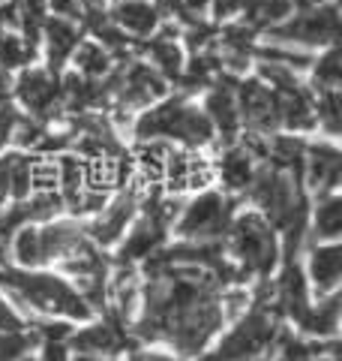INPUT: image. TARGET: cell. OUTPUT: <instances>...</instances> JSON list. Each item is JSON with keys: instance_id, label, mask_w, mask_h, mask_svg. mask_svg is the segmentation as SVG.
<instances>
[{"instance_id": "obj_1", "label": "cell", "mask_w": 342, "mask_h": 361, "mask_svg": "<svg viewBox=\"0 0 342 361\" xmlns=\"http://www.w3.org/2000/svg\"><path fill=\"white\" fill-rule=\"evenodd\" d=\"M4 283L15 292L21 301L42 313H61L70 319H87L90 304L82 298V292L72 289L66 280L51 274H21V271H4Z\"/></svg>"}, {"instance_id": "obj_2", "label": "cell", "mask_w": 342, "mask_h": 361, "mask_svg": "<svg viewBox=\"0 0 342 361\" xmlns=\"http://www.w3.org/2000/svg\"><path fill=\"white\" fill-rule=\"evenodd\" d=\"M228 235H232V250L241 259L243 271L267 277L279 259L273 226L265 217H258V214H241L228 226Z\"/></svg>"}, {"instance_id": "obj_3", "label": "cell", "mask_w": 342, "mask_h": 361, "mask_svg": "<svg viewBox=\"0 0 342 361\" xmlns=\"http://www.w3.org/2000/svg\"><path fill=\"white\" fill-rule=\"evenodd\" d=\"M273 337H277L273 313L265 304H255V310L246 313L234 325V331L216 346L213 361H255L267 346H273Z\"/></svg>"}, {"instance_id": "obj_4", "label": "cell", "mask_w": 342, "mask_h": 361, "mask_svg": "<svg viewBox=\"0 0 342 361\" xmlns=\"http://www.w3.org/2000/svg\"><path fill=\"white\" fill-rule=\"evenodd\" d=\"M232 226V205L220 193H204L196 202H189L184 217L177 223V232L189 241H216L228 235Z\"/></svg>"}, {"instance_id": "obj_5", "label": "cell", "mask_w": 342, "mask_h": 361, "mask_svg": "<svg viewBox=\"0 0 342 361\" xmlns=\"http://www.w3.org/2000/svg\"><path fill=\"white\" fill-rule=\"evenodd\" d=\"M339 16L334 4H318L310 9H300V16L289 25L277 27V42H303V45H327L336 39Z\"/></svg>"}, {"instance_id": "obj_6", "label": "cell", "mask_w": 342, "mask_h": 361, "mask_svg": "<svg viewBox=\"0 0 342 361\" xmlns=\"http://www.w3.org/2000/svg\"><path fill=\"white\" fill-rule=\"evenodd\" d=\"M15 94L33 118H54L61 109V78L49 70H25L15 82Z\"/></svg>"}, {"instance_id": "obj_7", "label": "cell", "mask_w": 342, "mask_h": 361, "mask_svg": "<svg viewBox=\"0 0 342 361\" xmlns=\"http://www.w3.org/2000/svg\"><path fill=\"white\" fill-rule=\"evenodd\" d=\"M234 99H237V111H241V118L249 123V127H253V133L265 135V133L279 127L277 103H273V90L265 82H258V78L241 82Z\"/></svg>"}, {"instance_id": "obj_8", "label": "cell", "mask_w": 342, "mask_h": 361, "mask_svg": "<svg viewBox=\"0 0 342 361\" xmlns=\"http://www.w3.org/2000/svg\"><path fill=\"white\" fill-rule=\"evenodd\" d=\"M270 90H273V103H277L279 127H289V130L315 127V106L300 82H289V85H279Z\"/></svg>"}, {"instance_id": "obj_9", "label": "cell", "mask_w": 342, "mask_h": 361, "mask_svg": "<svg viewBox=\"0 0 342 361\" xmlns=\"http://www.w3.org/2000/svg\"><path fill=\"white\" fill-rule=\"evenodd\" d=\"M303 166H306V178H310L312 190H318V196H327L339 184L342 160L334 145H312V148H306Z\"/></svg>"}, {"instance_id": "obj_10", "label": "cell", "mask_w": 342, "mask_h": 361, "mask_svg": "<svg viewBox=\"0 0 342 361\" xmlns=\"http://www.w3.org/2000/svg\"><path fill=\"white\" fill-rule=\"evenodd\" d=\"M204 115L210 118L213 130H220L225 135V142H232L237 130H241V111H237V99H234V87L232 85H216L208 99H204Z\"/></svg>"}, {"instance_id": "obj_11", "label": "cell", "mask_w": 342, "mask_h": 361, "mask_svg": "<svg viewBox=\"0 0 342 361\" xmlns=\"http://www.w3.org/2000/svg\"><path fill=\"white\" fill-rule=\"evenodd\" d=\"M163 238H165V223L151 217V214H144V220L132 226L129 238L120 247V262H135V259L156 253V247L163 244Z\"/></svg>"}, {"instance_id": "obj_12", "label": "cell", "mask_w": 342, "mask_h": 361, "mask_svg": "<svg viewBox=\"0 0 342 361\" xmlns=\"http://www.w3.org/2000/svg\"><path fill=\"white\" fill-rule=\"evenodd\" d=\"M132 214H135V193L120 196L114 205H108L102 211V217L94 226H90V238L102 247L114 244L123 235V229H127V223L132 220Z\"/></svg>"}, {"instance_id": "obj_13", "label": "cell", "mask_w": 342, "mask_h": 361, "mask_svg": "<svg viewBox=\"0 0 342 361\" xmlns=\"http://www.w3.org/2000/svg\"><path fill=\"white\" fill-rule=\"evenodd\" d=\"M277 301L285 310V316H291V319H298V322L306 313V307H310V289H306V280L300 274L298 262H285L279 286H277Z\"/></svg>"}, {"instance_id": "obj_14", "label": "cell", "mask_w": 342, "mask_h": 361, "mask_svg": "<svg viewBox=\"0 0 342 361\" xmlns=\"http://www.w3.org/2000/svg\"><path fill=\"white\" fill-rule=\"evenodd\" d=\"M213 123L204 111L186 106L180 99V106L175 111V123H171V135L168 139H180L184 145H208L213 139Z\"/></svg>"}, {"instance_id": "obj_15", "label": "cell", "mask_w": 342, "mask_h": 361, "mask_svg": "<svg viewBox=\"0 0 342 361\" xmlns=\"http://www.w3.org/2000/svg\"><path fill=\"white\" fill-rule=\"evenodd\" d=\"M111 21L120 30L147 37V33H156V27H159V6L147 4V0H120Z\"/></svg>"}, {"instance_id": "obj_16", "label": "cell", "mask_w": 342, "mask_h": 361, "mask_svg": "<svg viewBox=\"0 0 342 361\" xmlns=\"http://www.w3.org/2000/svg\"><path fill=\"white\" fill-rule=\"evenodd\" d=\"M42 30H45V42H49V66L57 70L75 51L82 37H78V27L72 25V18H61V16L45 18Z\"/></svg>"}, {"instance_id": "obj_17", "label": "cell", "mask_w": 342, "mask_h": 361, "mask_svg": "<svg viewBox=\"0 0 342 361\" xmlns=\"http://www.w3.org/2000/svg\"><path fill=\"white\" fill-rule=\"evenodd\" d=\"M37 157L27 154H6L0 160V202L6 196L25 199L30 193V169Z\"/></svg>"}, {"instance_id": "obj_18", "label": "cell", "mask_w": 342, "mask_h": 361, "mask_svg": "<svg viewBox=\"0 0 342 361\" xmlns=\"http://www.w3.org/2000/svg\"><path fill=\"white\" fill-rule=\"evenodd\" d=\"M120 325H123V322H118V319L90 325V329L72 334V343H75V349H78L82 355H102V353L108 355V353H118V346H120V341H123Z\"/></svg>"}, {"instance_id": "obj_19", "label": "cell", "mask_w": 342, "mask_h": 361, "mask_svg": "<svg viewBox=\"0 0 342 361\" xmlns=\"http://www.w3.org/2000/svg\"><path fill=\"white\" fill-rule=\"evenodd\" d=\"M39 241H42V256L49 259H66L72 250L84 244V232L75 223H51L39 229Z\"/></svg>"}, {"instance_id": "obj_20", "label": "cell", "mask_w": 342, "mask_h": 361, "mask_svg": "<svg viewBox=\"0 0 342 361\" xmlns=\"http://www.w3.org/2000/svg\"><path fill=\"white\" fill-rule=\"evenodd\" d=\"M294 0H243V25L246 27H277L282 21H289L294 13Z\"/></svg>"}, {"instance_id": "obj_21", "label": "cell", "mask_w": 342, "mask_h": 361, "mask_svg": "<svg viewBox=\"0 0 342 361\" xmlns=\"http://www.w3.org/2000/svg\"><path fill=\"white\" fill-rule=\"evenodd\" d=\"M339 274H342V250L339 244H324V247H315L312 256H310V277L318 292H330L339 283Z\"/></svg>"}, {"instance_id": "obj_22", "label": "cell", "mask_w": 342, "mask_h": 361, "mask_svg": "<svg viewBox=\"0 0 342 361\" xmlns=\"http://www.w3.org/2000/svg\"><path fill=\"white\" fill-rule=\"evenodd\" d=\"M300 329L312 337H334L339 329V295H330L318 307H306L300 316Z\"/></svg>"}, {"instance_id": "obj_23", "label": "cell", "mask_w": 342, "mask_h": 361, "mask_svg": "<svg viewBox=\"0 0 342 361\" xmlns=\"http://www.w3.org/2000/svg\"><path fill=\"white\" fill-rule=\"evenodd\" d=\"M147 54H151V61L163 70L165 75H180L184 73V51H180V45L175 42V37H171V30H159L156 37L147 42Z\"/></svg>"}, {"instance_id": "obj_24", "label": "cell", "mask_w": 342, "mask_h": 361, "mask_svg": "<svg viewBox=\"0 0 342 361\" xmlns=\"http://www.w3.org/2000/svg\"><path fill=\"white\" fill-rule=\"evenodd\" d=\"M303 151H306V145L300 139H294V135H277L267 145V157L273 160V166L289 175H298L303 169Z\"/></svg>"}, {"instance_id": "obj_25", "label": "cell", "mask_w": 342, "mask_h": 361, "mask_svg": "<svg viewBox=\"0 0 342 361\" xmlns=\"http://www.w3.org/2000/svg\"><path fill=\"white\" fill-rule=\"evenodd\" d=\"M220 172H222V180L228 190H249V184H253V154L246 151H228L222 157L220 163Z\"/></svg>"}, {"instance_id": "obj_26", "label": "cell", "mask_w": 342, "mask_h": 361, "mask_svg": "<svg viewBox=\"0 0 342 361\" xmlns=\"http://www.w3.org/2000/svg\"><path fill=\"white\" fill-rule=\"evenodd\" d=\"M72 54H75V70L84 78H99L111 70V58L99 42H78Z\"/></svg>"}, {"instance_id": "obj_27", "label": "cell", "mask_w": 342, "mask_h": 361, "mask_svg": "<svg viewBox=\"0 0 342 361\" xmlns=\"http://www.w3.org/2000/svg\"><path fill=\"white\" fill-rule=\"evenodd\" d=\"M9 253L15 256L18 265L25 268H33V265H42L45 256H42V241H39V229H33V226H25L21 232L13 235V241H9Z\"/></svg>"}, {"instance_id": "obj_28", "label": "cell", "mask_w": 342, "mask_h": 361, "mask_svg": "<svg viewBox=\"0 0 342 361\" xmlns=\"http://www.w3.org/2000/svg\"><path fill=\"white\" fill-rule=\"evenodd\" d=\"M339 226H342V199L327 193L322 196V205L315 211V238L322 241H334L339 235Z\"/></svg>"}, {"instance_id": "obj_29", "label": "cell", "mask_w": 342, "mask_h": 361, "mask_svg": "<svg viewBox=\"0 0 342 361\" xmlns=\"http://www.w3.org/2000/svg\"><path fill=\"white\" fill-rule=\"evenodd\" d=\"M27 54H33L30 45L21 37H15L9 27L0 25V66H4V70H15V66L27 61Z\"/></svg>"}, {"instance_id": "obj_30", "label": "cell", "mask_w": 342, "mask_h": 361, "mask_svg": "<svg viewBox=\"0 0 342 361\" xmlns=\"http://www.w3.org/2000/svg\"><path fill=\"white\" fill-rule=\"evenodd\" d=\"M342 97L336 87H322V94H318V106H315V121L324 123L327 133H339V118H342Z\"/></svg>"}, {"instance_id": "obj_31", "label": "cell", "mask_w": 342, "mask_h": 361, "mask_svg": "<svg viewBox=\"0 0 342 361\" xmlns=\"http://www.w3.org/2000/svg\"><path fill=\"white\" fill-rule=\"evenodd\" d=\"M33 343V334L21 331H0V361H21L27 358V349Z\"/></svg>"}, {"instance_id": "obj_32", "label": "cell", "mask_w": 342, "mask_h": 361, "mask_svg": "<svg viewBox=\"0 0 342 361\" xmlns=\"http://www.w3.org/2000/svg\"><path fill=\"white\" fill-rule=\"evenodd\" d=\"M315 85L318 87H336L339 85V51L330 49L322 61L315 63Z\"/></svg>"}, {"instance_id": "obj_33", "label": "cell", "mask_w": 342, "mask_h": 361, "mask_svg": "<svg viewBox=\"0 0 342 361\" xmlns=\"http://www.w3.org/2000/svg\"><path fill=\"white\" fill-rule=\"evenodd\" d=\"M21 329H25V325H21V316L0 298V331H21Z\"/></svg>"}, {"instance_id": "obj_34", "label": "cell", "mask_w": 342, "mask_h": 361, "mask_svg": "<svg viewBox=\"0 0 342 361\" xmlns=\"http://www.w3.org/2000/svg\"><path fill=\"white\" fill-rule=\"evenodd\" d=\"M39 334L45 337V341L61 343V341H66V337H72V329H70V325H63V322H42Z\"/></svg>"}, {"instance_id": "obj_35", "label": "cell", "mask_w": 342, "mask_h": 361, "mask_svg": "<svg viewBox=\"0 0 342 361\" xmlns=\"http://www.w3.org/2000/svg\"><path fill=\"white\" fill-rule=\"evenodd\" d=\"M15 121H18V115L9 106H0V148L6 145V139L13 135V127H15Z\"/></svg>"}, {"instance_id": "obj_36", "label": "cell", "mask_w": 342, "mask_h": 361, "mask_svg": "<svg viewBox=\"0 0 342 361\" xmlns=\"http://www.w3.org/2000/svg\"><path fill=\"white\" fill-rule=\"evenodd\" d=\"M21 220H25V217H21V208L9 211V214L0 211V238H9V235H13V229H15Z\"/></svg>"}, {"instance_id": "obj_37", "label": "cell", "mask_w": 342, "mask_h": 361, "mask_svg": "<svg viewBox=\"0 0 342 361\" xmlns=\"http://www.w3.org/2000/svg\"><path fill=\"white\" fill-rule=\"evenodd\" d=\"M42 361H70V355H66V346L63 343H54V341H45Z\"/></svg>"}, {"instance_id": "obj_38", "label": "cell", "mask_w": 342, "mask_h": 361, "mask_svg": "<svg viewBox=\"0 0 342 361\" xmlns=\"http://www.w3.org/2000/svg\"><path fill=\"white\" fill-rule=\"evenodd\" d=\"M210 4L216 6V16L220 18H228V16H234L243 9V0H210Z\"/></svg>"}, {"instance_id": "obj_39", "label": "cell", "mask_w": 342, "mask_h": 361, "mask_svg": "<svg viewBox=\"0 0 342 361\" xmlns=\"http://www.w3.org/2000/svg\"><path fill=\"white\" fill-rule=\"evenodd\" d=\"M49 4L61 18H75L78 16V0H49Z\"/></svg>"}, {"instance_id": "obj_40", "label": "cell", "mask_w": 342, "mask_h": 361, "mask_svg": "<svg viewBox=\"0 0 342 361\" xmlns=\"http://www.w3.org/2000/svg\"><path fill=\"white\" fill-rule=\"evenodd\" d=\"M132 361H177V358H168L159 353H139V355H132Z\"/></svg>"}, {"instance_id": "obj_41", "label": "cell", "mask_w": 342, "mask_h": 361, "mask_svg": "<svg viewBox=\"0 0 342 361\" xmlns=\"http://www.w3.org/2000/svg\"><path fill=\"white\" fill-rule=\"evenodd\" d=\"M6 94H9V70L0 66V103L6 99Z\"/></svg>"}, {"instance_id": "obj_42", "label": "cell", "mask_w": 342, "mask_h": 361, "mask_svg": "<svg viewBox=\"0 0 342 361\" xmlns=\"http://www.w3.org/2000/svg\"><path fill=\"white\" fill-rule=\"evenodd\" d=\"M208 4L210 0H184V9H192V13H196V9H204Z\"/></svg>"}, {"instance_id": "obj_43", "label": "cell", "mask_w": 342, "mask_h": 361, "mask_svg": "<svg viewBox=\"0 0 342 361\" xmlns=\"http://www.w3.org/2000/svg\"><path fill=\"white\" fill-rule=\"evenodd\" d=\"M75 361H106V358H102V355H78Z\"/></svg>"}, {"instance_id": "obj_44", "label": "cell", "mask_w": 342, "mask_h": 361, "mask_svg": "<svg viewBox=\"0 0 342 361\" xmlns=\"http://www.w3.org/2000/svg\"><path fill=\"white\" fill-rule=\"evenodd\" d=\"M84 4L90 6V13H94V9H96V4H99V0H84Z\"/></svg>"}, {"instance_id": "obj_45", "label": "cell", "mask_w": 342, "mask_h": 361, "mask_svg": "<svg viewBox=\"0 0 342 361\" xmlns=\"http://www.w3.org/2000/svg\"><path fill=\"white\" fill-rule=\"evenodd\" d=\"M118 4H120V0H118Z\"/></svg>"}]
</instances>
